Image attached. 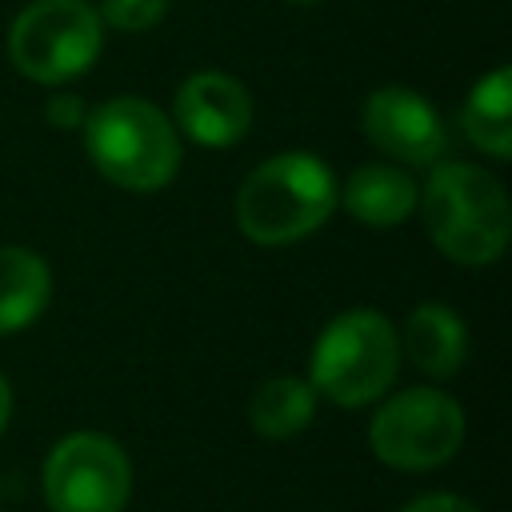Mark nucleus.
I'll use <instances>...</instances> for the list:
<instances>
[{
    "label": "nucleus",
    "mask_w": 512,
    "mask_h": 512,
    "mask_svg": "<svg viewBox=\"0 0 512 512\" xmlns=\"http://www.w3.org/2000/svg\"><path fill=\"white\" fill-rule=\"evenodd\" d=\"M420 220L440 256L464 268H484L504 256L512 208L504 184L468 160H440L420 188Z\"/></svg>",
    "instance_id": "1"
},
{
    "label": "nucleus",
    "mask_w": 512,
    "mask_h": 512,
    "mask_svg": "<svg viewBox=\"0 0 512 512\" xmlns=\"http://www.w3.org/2000/svg\"><path fill=\"white\" fill-rule=\"evenodd\" d=\"M336 172L312 152H276L236 192V228L260 248L300 244L336 212Z\"/></svg>",
    "instance_id": "2"
},
{
    "label": "nucleus",
    "mask_w": 512,
    "mask_h": 512,
    "mask_svg": "<svg viewBox=\"0 0 512 512\" xmlns=\"http://www.w3.org/2000/svg\"><path fill=\"white\" fill-rule=\"evenodd\" d=\"M80 136L88 164L124 192L168 188L184 160V144L172 116L144 96H112L88 108Z\"/></svg>",
    "instance_id": "3"
},
{
    "label": "nucleus",
    "mask_w": 512,
    "mask_h": 512,
    "mask_svg": "<svg viewBox=\"0 0 512 512\" xmlns=\"http://www.w3.org/2000/svg\"><path fill=\"white\" fill-rule=\"evenodd\" d=\"M396 372L400 336L376 308H348L332 316L308 352V384L336 408L376 404L392 388Z\"/></svg>",
    "instance_id": "4"
},
{
    "label": "nucleus",
    "mask_w": 512,
    "mask_h": 512,
    "mask_svg": "<svg viewBox=\"0 0 512 512\" xmlns=\"http://www.w3.org/2000/svg\"><path fill=\"white\" fill-rule=\"evenodd\" d=\"M104 48V20L88 0H32L12 16L8 60L44 88L84 76Z\"/></svg>",
    "instance_id": "5"
},
{
    "label": "nucleus",
    "mask_w": 512,
    "mask_h": 512,
    "mask_svg": "<svg viewBox=\"0 0 512 512\" xmlns=\"http://www.w3.org/2000/svg\"><path fill=\"white\" fill-rule=\"evenodd\" d=\"M464 408L440 388H404L380 396L368 420V448L396 472H432L464 444Z\"/></svg>",
    "instance_id": "6"
},
{
    "label": "nucleus",
    "mask_w": 512,
    "mask_h": 512,
    "mask_svg": "<svg viewBox=\"0 0 512 512\" xmlns=\"http://www.w3.org/2000/svg\"><path fill=\"white\" fill-rule=\"evenodd\" d=\"M40 488L48 512H124L132 496V460L120 440L80 428L52 444Z\"/></svg>",
    "instance_id": "7"
},
{
    "label": "nucleus",
    "mask_w": 512,
    "mask_h": 512,
    "mask_svg": "<svg viewBox=\"0 0 512 512\" xmlns=\"http://www.w3.org/2000/svg\"><path fill=\"white\" fill-rule=\"evenodd\" d=\"M368 144L400 168H432L448 156V124L436 104L404 84H380L360 108Z\"/></svg>",
    "instance_id": "8"
},
{
    "label": "nucleus",
    "mask_w": 512,
    "mask_h": 512,
    "mask_svg": "<svg viewBox=\"0 0 512 512\" xmlns=\"http://www.w3.org/2000/svg\"><path fill=\"white\" fill-rule=\"evenodd\" d=\"M252 92L220 68H204L184 76V84L176 88L172 100V124L184 140L220 152V148H236L248 132H252Z\"/></svg>",
    "instance_id": "9"
},
{
    "label": "nucleus",
    "mask_w": 512,
    "mask_h": 512,
    "mask_svg": "<svg viewBox=\"0 0 512 512\" xmlns=\"http://www.w3.org/2000/svg\"><path fill=\"white\" fill-rule=\"evenodd\" d=\"M396 336H400V360H408L428 380H448L468 360V328L460 312H452L440 300L416 304Z\"/></svg>",
    "instance_id": "10"
},
{
    "label": "nucleus",
    "mask_w": 512,
    "mask_h": 512,
    "mask_svg": "<svg viewBox=\"0 0 512 512\" xmlns=\"http://www.w3.org/2000/svg\"><path fill=\"white\" fill-rule=\"evenodd\" d=\"M420 188L412 180L408 168L376 160V164H360L344 188H336V204H344V212L368 228H396L416 212Z\"/></svg>",
    "instance_id": "11"
},
{
    "label": "nucleus",
    "mask_w": 512,
    "mask_h": 512,
    "mask_svg": "<svg viewBox=\"0 0 512 512\" xmlns=\"http://www.w3.org/2000/svg\"><path fill=\"white\" fill-rule=\"evenodd\" d=\"M52 300V268L24 244H0V336L24 332Z\"/></svg>",
    "instance_id": "12"
},
{
    "label": "nucleus",
    "mask_w": 512,
    "mask_h": 512,
    "mask_svg": "<svg viewBox=\"0 0 512 512\" xmlns=\"http://www.w3.org/2000/svg\"><path fill=\"white\" fill-rule=\"evenodd\" d=\"M460 128L468 136L472 148H480L492 160H508L512 156V68L500 64L492 72H484L464 104H460Z\"/></svg>",
    "instance_id": "13"
},
{
    "label": "nucleus",
    "mask_w": 512,
    "mask_h": 512,
    "mask_svg": "<svg viewBox=\"0 0 512 512\" xmlns=\"http://www.w3.org/2000/svg\"><path fill=\"white\" fill-rule=\"evenodd\" d=\"M316 416V388L300 376H272L248 400V424L260 440H296Z\"/></svg>",
    "instance_id": "14"
},
{
    "label": "nucleus",
    "mask_w": 512,
    "mask_h": 512,
    "mask_svg": "<svg viewBox=\"0 0 512 512\" xmlns=\"http://www.w3.org/2000/svg\"><path fill=\"white\" fill-rule=\"evenodd\" d=\"M172 0H100V20L116 32H148L168 16Z\"/></svg>",
    "instance_id": "15"
},
{
    "label": "nucleus",
    "mask_w": 512,
    "mask_h": 512,
    "mask_svg": "<svg viewBox=\"0 0 512 512\" xmlns=\"http://www.w3.org/2000/svg\"><path fill=\"white\" fill-rule=\"evenodd\" d=\"M44 116H48L52 128L72 132V128L84 124V116H88V100H84L80 92H52L48 104H44Z\"/></svg>",
    "instance_id": "16"
},
{
    "label": "nucleus",
    "mask_w": 512,
    "mask_h": 512,
    "mask_svg": "<svg viewBox=\"0 0 512 512\" xmlns=\"http://www.w3.org/2000/svg\"><path fill=\"white\" fill-rule=\"evenodd\" d=\"M400 512H480V508L456 492H424V496L408 500Z\"/></svg>",
    "instance_id": "17"
},
{
    "label": "nucleus",
    "mask_w": 512,
    "mask_h": 512,
    "mask_svg": "<svg viewBox=\"0 0 512 512\" xmlns=\"http://www.w3.org/2000/svg\"><path fill=\"white\" fill-rule=\"evenodd\" d=\"M8 420H12V384H8V376L0 372V436H4Z\"/></svg>",
    "instance_id": "18"
},
{
    "label": "nucleus",
    "mask_w": 512,
    "mask_h": 512,
    "mask_svg": "<svg viewBox=\"0 0 512 512\" xmlns=\"http://www.w3.org/2000/svg\"><path fill=\"white\" fill-rule=\"evenodd\" d=\"M288 4H320V0H288Z\"/></svg>",
    "instance_id": "19"
}]
</instances>
